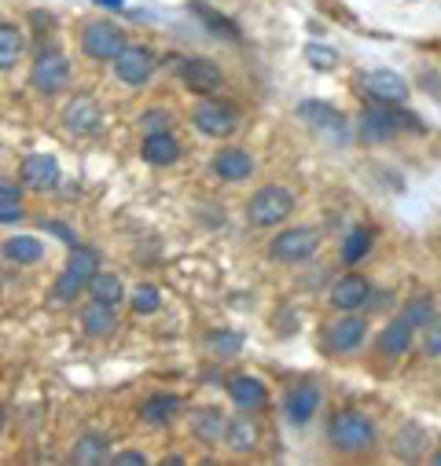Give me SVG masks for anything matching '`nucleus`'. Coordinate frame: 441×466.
Segmentation results:
<instances>
[{"mask_svg":"<svg viewBox=\"0 0 441 466\" xmlns=\"http://www.w3.org/2000/svg\"><path fill=\"white\" fill-rule=\"evenodd\" d=\"M140 158L148 162V166H155V169H166V166H173L177 158H180V144H177V137L166 129V133H144V140H140Z\"/></svg>","mask_w":441,"mask_h":466,"instance_id":"obj_23","label":"nucleus"},{"mask_svg":"<svg viewBox=\"0 0 441 466\" xmlns=\"http://www.w3.org/2000/svg\"><path fill=\"white\" fill-rule=\"evenodd\" d=\"M372 254V231L368 228H354L350 236L343 239V265H361L364 258Z\"/></svg>","mask_w":441,"mask_h":466,"instance_id":"obj_33","label":"nucleus"},{"mask_svg":"<svg viewBox=\"0 0 441 466\" xmlns=\"http://www.w3.org/2000/svg\"><path fill=\"white\" fill-rule=\"evenodd\" d=\"M210 169H213V177H217V180H225V184H240V180H251V177H254L258 162H254V155H251L247 147H220V151L213 155Z\"/></svg>","mask_w":441,"mask_h":466,"instance_id":"obj_17","label":"nucleus"},{"mask_svg":"<svg viewBox=\"0 0 441 466\" xmlns=\"http://www.w3.org/2000/svg\"><path fill=\"white\" fill-rule=\"evenodd\" d=\"M129 305H133L137 316H155V312L162 309V290H159L155 283H140V287L133 290Z\"/></svg>","mask_w":441,"mask_h":466,"instance_id":"obj_34","label":"nucleus"},{"mask_svg":"<svg viewBox=\"0 0 441 466\" xmlns=\"http://www.w3.org/2000/svg\"><path fill=\"white\" fill-rule=\"evenodd\" d=\"M81 330H85L88 338H110V334L118 330V312H115V305L92 298V301L81 309Z\"/></svg>","mask_w":441,"mask_h":466,"instance_id":"obj_24","label":"nucleus"},{"mask_svg":"<svg viewBox=\"0 0 441 466\" xmlns=\"http://www.w3.org/2000/svg\"><path fill=\"white\" fill-rule=\"evenodd\" d=\"M199 15H202V23H206V26H213L217 34L225 30V37H240V26H236V23H229L225 15H217V12H210V8H199Z\"/></svg>","mask_w":441,"mask_h":466,"instance_id":"obj_39","label":"nucleus"},{"mask_svg":"<svg viewBox=\"0 0 441 466\" xmlns=\"http://www.w3.org/2000/svg\"><path fill=\"white\" fill-rule=\"evenodd\" d=\"M0 298H5V287H0Z\"/></svg>","mask_w":441,"mask_h":466,"instance_id":"obj_47","label":"nucleus"},{"mask_svg":"<svg viewBox=\"0 0 441 466\" xmlns=\"http://www.w3.org/2000/svg\"><path fill=\"white\" fill-rule=\"evenodd\" d=\"M357 129H361V140L368 144H383V140H394L397 133H426V126L415 118V114L401 110V106H383V103H372L361 110L357 118Z\"/></svg>","mask_w":441,"mask_h":466,"instance_id":"obj_2","label":"nucleus"},{"mask_svg":"<svg viewBox=\"0 0 441 466\" xmlns=\"http://www.w3.org/2000/svg\"><path fill=\"white\" fill-rule=\"evenodd\" d=\"M155 66H159V59H155V52H151L148 45H126L122 56L115 59V74H118V81L129 85V88L148 85L151 74H155Z\"/></svg>","mask_w":441,"mask_h":466,"instance_id":"obj_12","label":"nucleus"},{"mask_svg":"<svg viewBox=\"0 0 441 466\" xmlns=\"http://www.w3.org/2000/svg\"><path fill=\"white\" fill-rule=\"evenodd\" d=\"M5 426H8V408L0 404V433H5Z\"/></svg>","mask_w":441,"mask_h":466,"instance_id":"obj_44","label":"nucleus"},{"mask_svg":"<svg viewBox=\"0 0 441 466\" xmlns=\"http://www.w3.org/2000/svg\"><path fill=\"white\" fill-rule=\"evenodd\" d=\"M375 422L361 408H339L327 422V444L339 455H364L375 448Z\"/></svg>","mask_w":441,"mask_h":466,"instance_id":"obj_1","label":"nucleus"},{"mask_svg":"<svg viewBox=\"0 0 441 466\" xmlns=\"http://www.w3.org/2000/svg\"><path fill=\"white\" fill-rule=\"evenodd\" d=\"M426 444H430L426 430H423L419 422H405V426L394 433V459H401V462H419V459L426 455Z\"/></svg>","mask_w":441,"mask_h":466,"instance_id":"obj_25","label":"nucleus"},{"mask_svg":"<svg viewBox=\"0 0 441 466\" xmlns=\"http://www.w3.org/2000/svg\"><path fill=\"white\" fill-rule=\"evenodd\" d=\"M67 85H70V59L56 48L41 52L30 66V88L37 96H59V92H67Z\"/></svg>","mask_w":441,"mask_h":466,"instance_id":"obj_9","label":"nucleus"},{"mask_svg":"<svg viewBox=\"0 0 441 466\" xmlns=\"http://www.w3.org/2000/svg\"><path fill=\"white\" fill-rule=\"evenodd\" d=\"M23 180H0V209H19L23 206Z\"/></svg>","mask_w":441,"mask_h":466,"instance_id":"obj_38","label":"nucleus"},{"mask_svg":"<svg viewBox=\"0 0 441 466\" xmlns=\"http://www.w3.org/2000/svg\"><path fill=\"white\" fill-rule=\"evenodd\" d=\"M434 312H437V309H434V294H430V290L412 294V298L405 301V309H401V316H405V319H408L415 330H423V327L434 319Z\"/></svg>","mask_w":441,"mask_h":466,"instance_id":"obj_32","label":"nucleus"},{"mask_svg":"<svg viewBox=\"0 0 441 466\" xmlns=\"http://www.w3.org/2000/svg\"><path fill=\"white\" fill-rule=\"evenodd\" d=\"M361 96H364L368 103L405 106L408 96H412V88H408V81H405L401 74H394V70H368V74L361 77Z\"/></svg>","mask_w":441,"mask_h":466,"instance_id":"obj_10","label":"nucleus"},{"mask_svg":"<svg viewBox=\"0 0 441 466\" xmlns=\"http://www.w3.org/2000/svg\"><path fill=\"white\" fill-rule=\"evenodd\" d=\"M137 126H140L144 133H166V129H173V114H169L166 106H151V110L140 114Z\"/></svg>","mask_w":441,"mask_h":466,"instance_id":"obj_37","label":"nucleus"},{"mask_svg":"<svg viewBox=\"0 0 441 466\" xmlns=\"http://www.w3.org/2000/svg\"><path fill=\"white\" fill-rule=\"evenodd\" d=\"M419 85H423V88H430V96L441 103V77H437L434 70H423V74H419Z\"/></svg>","mask_w":441,"mask_h":466,"instance_id":"obj_42","label":"nucleus"},{"mask_svg":"<svg viewBox=\"0 0 441 466\" xmlns=\"http://www.w3.org/2000/svg\"><path fill=\"white\" fill-rule=\"evenodd\" d=\"M206 349L217 360H236L243 353V334L240 330H213L206 338Z\"/></svg>","mask_w":441,"mask_h":466,"instance_id":"obj_31","label":"nucleus"},{"mask_svg":"<svg viewBox=\"0 0 441 466\" xmlns=\"http://www.w3.org/2000/svg\"><path fill=\"white\" fill-rule=\"evenodd\" d=\"M180 397L173 393H151L144 404H140V422L144 426H169L177 415H180Z\"/></svg>","mask_w":441,"mask_h":466,"instance_id":"obj_26","label":"nucleus"},{"mask_svg":"<svg viewBox=\"0 0 441 466\" xmlns=\"http://www.w3.org/2000/svg\"><path fill=\"white\" fill-rule=\"evenodd\" d=\"M430 462H434V466H441V444H437V448L430 451Z\"/></svg>","mask_w":441,"mask_h":466,"instance_id":"obj_45","label":"nucleus"},{"mask_svg":"<svg viewBox=\"0 0 441 466\" xmlns=\"http://www.w3.org/2000/svg\"><path fill=\"white\" fill-rule=\"evenodd\" d=\"M316 250H320V231L309 228V224L283 228L280 236L269 243V258L280 261V265H302V261H309Z\"/></svg>","mask_w":441,"mask_h":466,"instance_id":"obj_8","label":"nucleus"},{"mask_svg":"<svg viewBox=\"0 0 441 466\" xmlns=\"http://www.w3.org/2000/svg\"><path fill=\"white\" fill-rule=\"evenodd\" d=\"M23 48H26L23 30L15 23H0V74L12 70L23 59Z\"/></svg>","mask_w":441,"mask_h":466,"instance_id":"obj_30","label":"nucleus"},{"mask_svg":"<svg viewBox=\"0 0 441 466\" xmlns=\"http://www.w3.org/2000/svg\"><path fill=\"white\" fill-rule=\"evenodd\" d=\"M103 268V261H99V250H92V247H70V258H67V268L59 272V279L52 283V301H59V305H70L81 290H88V283H92V276Z\"/></svg>","mask_w":441,"mask_h":466,"instance_id":"obj_3","label":"nucleus"},{"mask_svg":"<svg viewBox=\"0 0 441 466\" xmlns=\"http://www.w3.org/2000/svg\"><path fill=\"white\" fill-rule=\"evenodd\" d=\"M225 393H229V400H232L236 408H243V411H265V408H269V386H265L258 375H251V371L229 375V379H225Z\"/></svg>","mask_w":441,"mask_h":466,"instance_id":"obj_15","label":"nucleus"},{"mask_svg":"<svg viewBox=\"0 0 441 466\" xmlns=\"http://www.w3.org/2000/svg\"><path fill=\"white\" fill-rule=\"evenodd\" d=\"M419 353H423L426 360H437V357H441V309H437L434 319L419 330Z\"/></svg>","mask_w":441,"mask_h":466,"instance_id":"obj_35","label":"nucleus"},{"mask_svg":"<svg viewBox=\"0 0 441 466\" xmlns=\"http://www.w3.org/2000/svg\"><path fill=\"white\" fill-rule=\"evenodd\" d=\"M0 258L8 265H37V261H45V243L37 236H12L0 247Z\"/></svg>","mask_w":441,"mask_h":466,"instance_id":"obj_28","label":"nucleus"},{"mask_svg":"<svg viewBox=\"0 0 441 466\" xmlns=\"http://www.w3.org/2000/svg\"><path fill=\"white\" fill-rule=\"evenodd\" d=\"M99 5H107V8H122V0H99Z\"/></svg>","mask_w":441,"mask_h":466,"instance_id":"obj_46","label":"nucleus"},{"mask_svg":"<svg viewBox=\"0 0 441 466\" xmlns=\"http://www.w3.org/2000/svg\"><path fill=\"white\" fill-rule=\"evenodd\" d=\"M298 118L320 133H343L346 129V118H343V110L339 106H331L323 99H302L298 103Z\"/></svg>","mask_w":441,"mask_h":466,"instance_id":"obj_22","label":"nucleus"},{"mask_svg":"<svg viewBox=\"0 0 441 466\" xmlns=\"http://www.w3.org/2000/svg\"><path fill=\"white\" fill-rule=\"evenodd\" d=\"M110 462H118V466H144L148 455L144 451H118V455H110Z\"/></svg>","mask_w":441,"mask_h":466,"instance_id":"obj_41","label":"nucleus"},{"mask_svg":"<svg viewBox=\"0 0 441 466\" xmlns=\"http://www.w3.org/2000/svg\"><path fill=\"white\" fill-rule=\"evenodd\" d=\"M126 30L118 23H107V19H92L85 23L81 30V52L92 59V63H115L126 48Z\"/></svg>","mask_w":441,"mask_h":466,"instance_id":"obj_6","label":"nucleus"},{"mask_svg":"<svg viewBox=\"0 0 441 466\" xmlns=\"http://www.w3.org/2000/svg\"><path fill=\"white\" fill-rule=\"evenodd\" d=\"M41 228L48 231V236H56L59 243H67V247H77V236H74V228H67L63 220H41Z\"/></svg>","mask_w":441,"mask_h":466,"instance_id":"obj_40","label":"nucleus"},{"mask_svg":"<svg viewBox=\"0 0 441 466\" xmlns=\"http://www.w3.org/2000/svg\"><path fill=\"white\" fill-rule=\"evenodd\" d=\"M180 81L195 92V96H217L225 92V74H220V66L206 56H191L180 63Z\"/></svg>","mask_w":441,"mask_h":466,"instance_id":"obj_13","label":"nucleus"},{"mask_svg":"<svg viewBox=\"0 0 441 466\" xmlns=\"http://www.w3.org/2000/svg\"><path fill=\"white\" fill-rule=\"evenodd\" d=\"M415 327L405 319V316H394L379 334H375V353L383 357V360H401V357H408V349L415 345Z\"/></svg>","mask_w":441,"mask_h":466,"instance_id":"obj_16","label":"nucleus"},{"mask_svg":"<svg viewBox=\"0 0 441 466\" xmlns=\"http://www.w3.org/2000/svg\"><path fill=\"white\" fill-rule=\"evenodd\" d=\"M294 213V195L283 184H265L247 202V224L251 228H276Z\"/></svg>","mask_w":441,"mask_h":466,"instance_id":"obj_4","label":"nucleus"},{"mask_svg":"<svg viewBox=\"0 0 441 466\" xmlns=\"http://www.w3.org/2000/svg\"><path fill=\"white\" fill-rule=\"evenodd\" d=\"M258 444H262V430H258V422H254V411H243V408H240V415L229 419L225 448H229L232 455H254Z\"/></svg>","mask_w":441,"mask_h":466,"instance_id":"obj_21","label":"nucleus"},{"mask_svg":"<svg viewBox=\"0 0 441 466\" xmlns=\"http://www.w3.org/2000/svg\"><path fill=\"white\" fill-rule=\"evenodd\" d=\"M88 298L107 301V305H115V309H118L129 294H126V283H122L115 272H103V268H99V272L92 276V283H88Z\"/></svg>","mask_w":441,"mask_h":466,"instance_id":"obj_29","label":"nucleus"},{"mask_svg":"<svg viewBox=\"0 0 441 466\" xmlns=\"http://www.w3.org/2000/svg\"><path fill=\"white\" fill-rule=\"evenodd\" d=\"M305 63L316 70V74H331L339 66V52L327 48V45H305Z\"/></svg>","mask_w":441,"mask_h":466,"instance_id":"obj_36","label":"nucleus"},{"mask_svg":"<svg viewBox=\"0 0 441 466\" xmlns=\"http://www.w3.org/2000/svg\"><path fill=\"white\" fill-rule=\"evenodd\" d=\"M8 220H23V206L19 209H0V224H8Z\"/></svg>","mask_w":441,"mask_h":466,"instance_id":"obj_43","label":"nucleus"},{"mask_svg":"<svg viewBox=\"0 0 441 466\" xmlns=\"http://www.w3.org/2000/svg\"><path fill=\"white\" fill-rule=\"evenodd\" d=\"M191 126L202 133V137H213V140H229L236 129H240V110L217 96H202L191 110Z\"/></svg>","mask_w":441,"mask_h":466,"instance_id":"obj_5","label":"nucleus"},{"mask_svg":"<svg viewBox=\"0 0 441 466\" xmlns=\"http://www.w3.org/2000/svg\"><path fill=\"white\" fill-rule=\"evenodd\" d=\"M63 126H67V133H74V137H92V133L103 126V110H99L96 99L74 96V99L63 106Z\"/></svg>","mask_w":441,"mask_h":466,"instance_id":"obj_19","label":"nucleus"},{"mask_svg":"<svg viewBox=\"0 0 441 466\" xmlns=\"http://www.w3.org/2000/svg\"><path fill=\"white\" fill-rule=\"evenodd\" d=\"M188 430L199 444L206 448H217V444H225V430H229V415L220 411V408H195L191 419H188Z\"/></svg>","mask_w":441,"mask_h":466,"instance_id":"obj_20","label":"nucleus"},{"mask_svg":"<svg viewBox=\"0 0 441 466\" xmlns=\"http://www.w3.org/2000/svg\"><path fill=\"white\" fill-rule=\"evenodd\" d=\"M19 180L30 191H56L63 173H59V162L52 155H26L19 166Z\"/></svg>","mask_w":441,"mask_h":466,"instance_id":"obj_18","label":"nucleus"},{"mask_svg":"<svg viewBox=\"0 0 441 466\" xmlns=\"http://www.w3.org/2000/svg\"><path fill=\"white\" fill-rule=\"evenodd\" d=\"M107 459H110V437L96 433V430L81 433L74 451H70V462H77V466H96V462H107Z\"/></svg>","mask_w":441,"mask_h":466,"instance_id":"obj_27","label":"nucleus"},{"mask_svg":"<svg viewBox=\"0 0 441 466\" xmlns=\"http://www.w3.org/2000/svg\"><path fill=\"white\" fill-rule=\"evenodd\" d=\"M320 400H323V393H320L316 382H294L283 393V419L291 426H309L313 415L320 411Z\"/></svg>","mask_w":441,"mask_h":466,"instance_id":"obj_14","label":"nucleus"},{"mask_svg":"<svg viewBox=\"0 0 441 466\" xmlns=\"http://www.w3.org/2000/svg\"><path fill=\"white\" fill-rule=\"evenodd\" d=\"M372 294H375V287H372L368 276H361V272H346V276H339L335 283H331V290H327V305L335 309V312H361V309L372 301Z\"/></svg>","mask_w":441,"mask_h":466,"instance_id":"obj_11","label":"nucleus"},{"mask_svg":"<svg viewBox=\"0 0 441 466\" xmlns=\"http://www.w3.org/2000/svg\"><path fill=\"white\" fill-rule=\"evenodd\" d=\"M364 338H368V319L361 312H339V319H331L323 327L320 345H323V353L343 357V353H357Z\"/></svg>","mask_w":441,"mask_h":466,"instance_id":"obj_7","label":"nucleus"}]
</instances>
